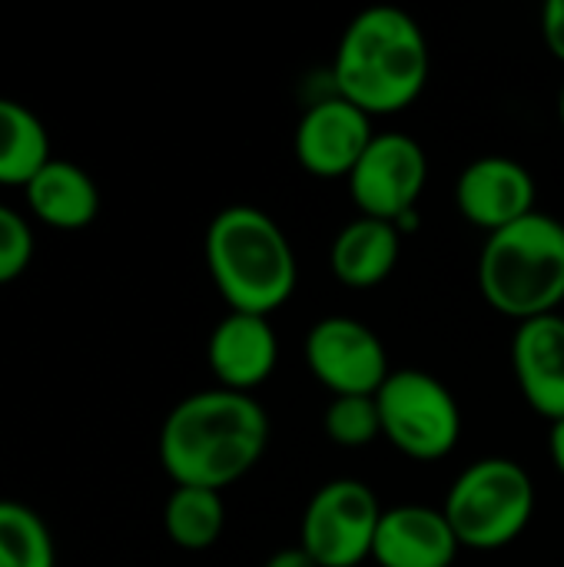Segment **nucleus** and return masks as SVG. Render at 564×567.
Wrapping results in <instances>:
<instances>
[{
  "mask_svg": "<svg viewBox=\"0 0 564 567\" xmlns=\"http://www.w3.org/2000/svg\"><path fill=\"white\" fill-rule=\"evenodd\" d=\"M429 40L412 13L369 7L349 20L332 56V86L369 116L409 110L429 83Z\"/></svg>",
  "mask_w": 564,
  "mask_h": 567,
  "instance_id": "nucleus-2",
  "label": "nucleus"
},
{
  "mask_svg": "<svg viewBox=\"0 0 564 567\" xmlns=\"http://www.w3.org/2000/svg\"><path fill=\"white\" fill-rule=\"evenodd\" d=\"M535 196V176L512 156H479L455 183L459 213L489 236L532 216Z\"/></svg>",
  "mask_w": 564,
  "mask_h": 567,
  "instance_id": "nucleus-11",
  "label": "nucleus"
},
{
  "mask_svg": "<svg viewBox=\"0 0 564 567\" xmlns=\"http://www.w3.org/2000/svg\"><path fill=\"white\" fill-rule=\"evenodd\" d=\"M402 256V233L396 223L359 216L339 229L329 262L332 276L349 289H376L392 276Z\"/></svg>",
  "mask_w": 564,
  "mask_h": 567,
  "instance_id": "nucleus-16",
  "label": "nucleus"
},
{
  "mask_svg": "<svg viewBox=\"0 0 564 567\" xmlns=\"http://www.w3.org/2000/svg\"><path fill=\"white\" fill-rule=\"evenodd\" d=\"M33 259V233L27 219L0 203V286L20 279Z\"/></svg>",
  "mask_w": 564,
  "mask_h": 567,
  "instance_id": "nucleus-21",
  "label": "nucleus"
},
{
  "mask_svg": "<svg viewBox=\"0 0 564 567\" xmlns=\"http://www.w3.org/2000/svg\"><path fill=\"white\" fill-rule=\"evenodd\" d=\"M382 512L366 482L332 478L306 505L299 548L319 567H359L372 558Z\"/></svg>",
  "mask_w": 564,
  "mask_h": 567,
  "instance_id": "nucleus-7",
  "label": "nucleus"
},
{
  "mask_svg": "<svg viewBox=\"0 0 564 567\" xmlns=\"http://www.w3.org/2000/svg\"><path fill=\"white\" fill-rule=\"evenodd\" d=\"M459 548L462 545L445 512L425 505H399L382 512L372 561L379 567H452Z\"/></svg>",
  "mask_w": 564,
  "mask_h": 567,
  "instance_id": "nucleus-14",
  "label": "nucleus"
},
{
  "mask_svg": "<svg viewBox=\"0 0 564 567\" xmlns=\"http://www.w3.org/2000/svg\"><path fill=\"white\" fill-rule=\"evenodd\" d=\"M322 429L342 449H366L369 442H376L382 435L376 395H342V399H332L326 415H322Z\"/></svg>",
  "mask_w": 564,
  "mask_h": 567,
  "instance_id": "nucleus-20",
  "label": "nucleus"
},
{
  "mask_svg": "<svg viewBox=\"0 0 564 567\" xmlns=\"http://www.w3.org/2000/svg\"><path fill=\"white\" fill-rule=\"evenodd\" d=\"M23 196L30 213L50 229H86L100 216V189L93 176L70 159H50L23 186Z\"/></svg>",
  "mask_w": 564,
  "mask_h": 567,
  "instance_id": "nucleus-15",
  "label": "nucleus"
},
{
  "mask_svg": "<svg viewBox=\"0 0 564 567\" xmlns=\"http://www.w3.org/2000/svg\"><path fill=\"white\" fill-rule=\"evenodd\" d=\"M479 289L515 322L555 316L564 302V223L535 209L492 233L479 252Z\"/></svg>",
  "mask_w": 564,
  "mask_h": 567,
  "instance_id": "nucleus-4",
  "label": "nucleus"
},
{
  "mask_svg": "<svg viewBox=\"0 0 564 567\" xmlns=\"http://www.w3.org/2000/svg\"><path fill=\"white\" fill-rule=\"evenodd\" d=\"M269 445L266 409L243 392L206 389L173 405L160 429V462L173 485L223 492L246 478Z\"/></svg>",
  "mask_w": 564,
  "mask_h": 567,
  "instance_id": "nucleus-1",
  "label": "nucleus"
},
{
  "mask_svg": "<svg viewBox=\"0 0 564 567\" xmlns=\"http://www.w3.org/2000/svg\"><path fill=\"white\" fill-rule=\"evenodd\" d=\"M263 567H319V565H316V561H312V558L296 545V548H283V551H276V555H273V558H269Z\"/></svg>",
  "mask_w": 564,
  "mask_h": 567,
  "instance_id": "nucleus-23",
  "label": "nucleus"
},
{
  "mask_svg": "<svg viewBox=\"0 0 564 567\" xmlns=\"http://www.w3.org/2000/svg\"><path fill=\"white\" fill-rule=\"evenodd\" d=\"M206 269L229 312L273 316L299 282L296 252L279 223L256 206H226L213 216L206 239Z\"/></svg>",
  "mask_w": 564,
  "mask_h": 567,
  "instance_id": "nucleus-3",
  "label": "nucleus"
},
{
  "mask_svg": "<svg viewBox=\"0 0 564 567\" xmlns=\"http://www.w3.org/2000/svg\"><path fill=\"white\" fill-rule=\"evenodd\" d=\"M206 362L219 389L253 395V389L269 382L279 362V339L269 316L229 312L219 319L206 346Z\"/></svg>",
  "mask_w": 564,
  "mask_h": 567,
  "instance_id": "nucleus-12",
  "label": "nucleus"
},
{
  "mask_svg": "<svg viewBox=\"0 0 564 567\" xmlns=\"http://www.w3.org/2000/svg\"><path fill=\"white\" fill-rule=\"evenodd\" d=\"M372 140V116L332 93L302 113L293 146L306 173L319 179H349Z\"/></svg>",
  "mask_w": 564,
  "mask_h": 567,
  "instance_id": "nucleus-10",
  "label": "nucleus"
},
{
  "mask_svg": "<svg viewBox=\"0 0 564 567\" xmlns=\"http://www.w3.org/2000/svg\"><path fill=\"white\" fill-rule=\"evenodd\" d=\"M548 455H552L555 468L562 472V478H564V419L548 429Z\"/></svg>",
  "mask_w": 564,
  "mask_h": 567,
  "instance_id": "nucleus-24",
  "label": "nucleus"
},
{
  "mask_svg": "<svg viewBox=\"0 0 564 567\" xmlns=\"http://www.w3.org/2000/svg\"><path fill=\"white\" fill-rule=\"evenodd\" d=\"M306 365L332 399L376 395L392 375L382 339L352 316H326L309 329Z\"/></svg>",
  "mask_w": 564,
  "mask_h": 567,
  "instance_id": "nucleus-8",
  "label": "nucleus"
},
{
  "mask_svg": "<svg viewBox=\"0 0 564 567\" xmlns=\"http://www.w3.org/2000/svg\"><path fill=\"white\" fill-rule=\"evenodd\" d=\"M442 512L462 548L499 551L532 525L535 482L512 458H482L452 482Z\"/></svg>",
  "mask_w": 564,
  "mask_h": 567,
  "instance_id": "nucleus-5",
  "label": "nucleus"
},
{
  "mask_svg": "<svg viewBox=\"0 0 564 567\" xmlns=\"http://www.w3.org/2000/svg\"><path fill=\"white\" fill-rule=\"evenodd\" d=\"M163 528H166V538L183 551L213 548L226 528L223 492L196 488V485H173L163 505Z\"/></svg>",
  "mask_w": 564,
  "mask_h": 567,
  "instance_id": "nucleus-18",
  "label": "nucleus"
},
{
  "mask_svg": "<svg viewBox=\"0 0 564 567\" xmlns=\"http://www.w3.org/2000/svg\"><path fill=\"white\" fill-rule=\"evenodd\" d=\"M558 120H562V130H564V83H562V93H558Z\"/></svg>",
  "mask_w": 564,
  "mask_h": 567,
  "instance_id": "nucleus-25",
  "label": "nucleus"
},
{
  "mask_svg": "<svg viewBox=\"0 0 564 567\" xmlns=\"http://www.w3.org/2000/svg\"><path fill=\"white\" fill-rule=\"evenodd\" d=\"M0 567H57L47 522L23 502L0 498Z\"/></svg>",
  "mask_w": 564,
  "mask_h": 567,
  "instance_id": "nucleus-19",
  "label": "nucleus"
},
{
  "mask_svg": "<svg viewBox=\"0 0 564 567\" xmlns=\"http://www.w3.org/2000/svg\"><path fill=\"white\" fill-rule=\"evenodd\" d=\"M382 439L412 462H442L462 439V412L445 382L422 369H396L376 392Z\"/></svg>",
  "mask_w": 564,
  "mask_h": 567,
  "instance_id": "nucleus-6",
  "label": "nucleus"
},
{
  "mask_svg": "<svg viewBox=\"0 0 564 567\" xmlns=\"http://www.w3.org/2000/svg\"><path fill=\"white\" fill-rule=\"evenodd\" d=\"M429 183V156L419 140L406 133H376L372 146L349 176L352 203L362 216L399 223L416 213V203Z\"/></svg>",
  "mask_w": 564,
  "mask_h": 567,
  "instance_id": "nucleus-9",
  "label": "nucleus"
},
{
  "mask_svg": "<svg viewBox=\"0 0 564 567\" xmlns=\"http://www.w3.org/2000/svg\"><path fill=\"white\" fill-rule=\"evenodd\" d=\"M512 369L532 412L552 425L564 419V319L542 316L519 322L512 339Z\"/></svg>",
  "mask_w": 564,
  "mask_h": 567,
  "instance_id": "nucleus-13",
  "label": "nucleus"
},
{
  "mask_svg": "<svg viewBox=\"0 0 564 567\" xmlns=\"http://www.w3.org/2000/svg\"><path fill=\"white\" fill-rule=\"evenodd\" d=\"M542 37L548 53L564 63V0H548L542 10Z\"/></svg>",
  "mask_w": 564,
  "mask_h": 567,
  "instance_id": "nucleus-22",
  "label": "nucleus"
},
{
  "mask_svg": "<svg viewBox=\"0 0 564 567\" xmlns=\"http://www.w3.org/2000/svg\"><path fill=\"white\" fill-rule=\"evenodd\" d=\"M50 159L43 120L30 106L0 96V186H27Z\"/></svg>",
  "mask_w": 564,
  "mask_h": 567,
  "instance_id": "nucleus-17",
  "label": "nucleus"
}]
</instances>
